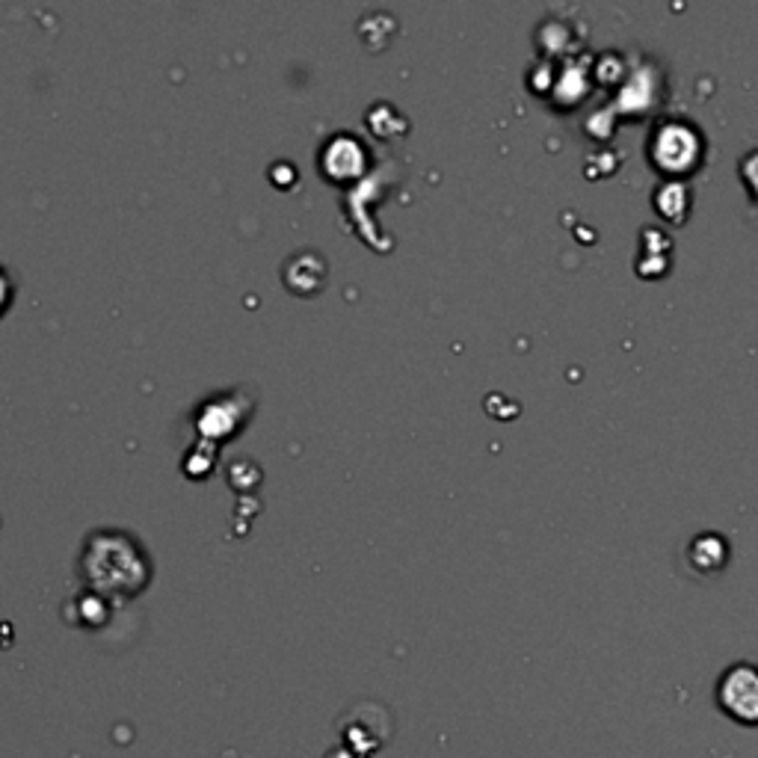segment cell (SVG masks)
Masks as SVG:
<instances>
[{"label": "cell", "mask_w": 758, "mask_h": 758, "mask_svg": "<svg viewBox=\"0 0 758 758\" xmlns=\"http://www.w3.org/2000/svg\"><path fill=\"white\" fill-rule=\"evenodd\" d=\"M717 705L726 717L758 726V667L753 664H735L723 673L717 684Z\"/></svg>", "instance_id": "cell-1"}]
</instances>
